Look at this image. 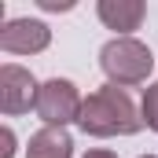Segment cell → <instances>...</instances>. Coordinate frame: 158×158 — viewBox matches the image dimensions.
I'll return each mask as SVG.
<instances>
[{
	"label": "cell",
	"mask_w": 158,
	"mask_h": 158,
	"mask_svg": "<svg viewBox=\"0 0 158 158\" xmlns=\"http://www.w3.org/2000/svg\"><path fill=\"white\" fill-rule=\"evenodd\" d=\"M40 11H74V0H37Z\"/></svg>",
	"instance_id": "cell-9"
},
{
	"label": "cell",
	"mask_w": 158,
	"mask_h": 158,
	"mask_svg": "<svg viewBox=\"0 0 158 158\" xmlns=\"http://www.w3.org/2000/svg\"><path fill=\"white\" fill-rule=\"evenodd\" d=\"M140 158H158V155H140Z\"/></svg>",
	"instance_id": "cell-12"
},
{
	"label": "cell",
	"mask_w": 158,
	"mask_h": 158,
	"mask_svg": "<svg viewBox=\"0 0 158 158\" xmlns=\"http://www.w3.org/2000/svg\"><path fill=\"white\" fill-rule=\"evenodd\" d=\"M11 155H15V132L4 129V155H0V158H11Z\"/></svg>",
	"instance_id": "cell-10"
},
{
	"label": "cell",
	"mask_w": 158,
	"mask_h": 158,
	"mask_svg": "<svg viewBox=\"0 0 158 158\" xmlns=\"http://www.w3.org/2000/svg\"><path fill=\"white\" fill-rule=\"evenodd\" d=\"M37 96H40V85L26 66H15V63L0 66V110L7 118L37 110Z\"/></svg>",
	"instance_id": "cell-4"
},
{
	"label": "cell",
	"mask_w": 158,
	"mask_h": 158,
	"mask_svg": "<svg viewBox=\"0 0 158 158\" xmlns=\"http://www.w3.org/2000/svg\"><path fill=\"white\" fill-rule=\"evenodd\" d=\"M26 158H74V140H70L66 129H52V125H44L40 132L30 136Z\"/></svg>",
	"instance_id": "cell-7"
},
{
	"label": "cell",
	"mask_w": 158,
	"mask_h": 158,
	"mask_svg": "<svg viewBox=\"0 0 158 158\" xmlns=\"http://www.w3.org/2000/svg\"><path fill=\"white\" fill-rule=\"evenodd\" d=\"M52 44V30L40 19H7L0 26V48L7 55H37Z\"/></svg>",
	"instance_id": "cell-5"
},
{
	"label": "cell",
	"mask_w": 158,
	"mask_h": 158,
	"mask_svg": "<svg viewBox=\"0 0 158 158\" xmlns=\"http://www.w3.org/2000/svg\"><path fill=\"white\" fill-rule=\"evenodd\" d=\"M96 15H99V22L107 30L129 37L132 30H140V22L147 15V4L143 0H99L96 4Z\"/></svg>",
	"instance_id": "cell-6"
},
{
	"label": "cell",
	"mask_w": 158,
	"mask_h": 158,
	"mask_svg": "<svg viewBox=\"0 0 158 158\" xmlns=\"http://www.w3.org/2000/svg\"><path fill=\"white\" fill-rule=\"evenodd\" d=\"M77 129L88 132V136H132L143 129V118L132 103V96L118 88V85H103L96 92L85 96V107H81V118H77Z\"/></svg>",
	"instance_id": "cell-1"
},
{
	"label": "cell",
	"mask_w": 158,
	"mask_h": 158,
	"mask_svg": "<svg viewBox=\"0 0 158 158\" xmlns=\"http://www.w3.org/2000/svg\"><path fill=\"white\" fill-rule=\"evenodd\" d=\"M81 107H85V99H81L77 85L66 77H52L40 85V96H37V118L44 125H52V129H66L70 121L81 118Z\"/></svg>",
	"instance_id": "cell-3"
},
{
	"label": "cell",
	"mask_w": 158,
	"mask_h": 158,
	"mask_svg": "<svg viewBox=\"0 0 158 158\" xmlns=\"http://www.w3.org/2000/svg\"><path fill=\"white\" fill-rule=\"evenodd\" d=\"M99 70L107 74V85H118V88L143 85L155 70V55L136 37H114L99 48Z\"/></svg>",
	"instance_id": "cell-2"
},
{
	"label": "cell",
	"mask_w": 158,
	"mask_h": 158,
	"mask_svg": "<svg viewBox=\"0 0 158 158\" xmlns=\"http://www.w3.org/2000/svg\"><path fill=\"white\" fill-rule=\"evenodd\" d=\"M140 118H143V125H147L151 132H158V81L143 88V103H140Z\"/></svg>",
	"instance_id": "cell-8"
},
{
	"label": "cell",
	"mask_w": 158,
	"mask_h": 158,
	"mask_svg": "<svg viewBox=\"0 0 158 158\" xmlns=\"http://www.w3.org/2000/svg\"><path fill=\"white\" fill-rule=\"evenodd\" d=\"M85 158H118L114 151H107V147H96V151H88Z\"/></svg>",
	"instance_id": "cell-11"
}]
</instances>
